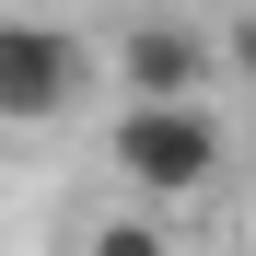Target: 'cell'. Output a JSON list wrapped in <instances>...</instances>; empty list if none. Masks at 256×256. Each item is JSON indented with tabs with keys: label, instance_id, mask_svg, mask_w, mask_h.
I'll use <instances>...</instances> for the list:
<instances>
[{
	"label": "cell",
	"instance_id": "1",
	"mask_svg": "<svg viewBox=\"0 0 256 256\" xmlns=\"http://www.w3.org/2000/svg\"><path fill=\"white\" fill-rule=\"evenodd\" d=\"M105 163H116L128 210H198L233 175V128H222V105H116Z\"/></svg>",
	"mask_w": 256,
	"mask_h": 256
},
{
	"label": "cell",
	"instance_id": "2",
	"mask_svg": "<svg viewBox=\"0 0 256 256\" xmlns=\"http://www.w3.org/2000/svg\"><path fill=\"white\" fill-rule=\"evenodd\" d=\"M116 105H222V24L140 12L116 35Z\"/></svg>",
	"mask_w": 256,
	"mask_h": 256
},
{
	"label": "cell",
	"instance_id": "3",
	"mask_svg": "<svg viewBox=\"0 0 256 256\" xmlns=\"http://www.w3.org/2000/svg\"><path fill=\"white\" fill-rule=\"evenodd\" d=\"M82 82H94V58H82L70 24L0 12V128H58V116L82 105Z\"/></svg>",
	"mask_w": 256,
	"mask_h": 256
},
{
	"label": "cell",
	"instance_id": "4",
	"mask_svg": "<svg viewBox=\"0 0 256 256\" xmlns=\"http://www.w3.org/2000/svg\"><path fill=\"white\" fill-rule=\"evenodd\" d=\"M82 256H175V222L163 210H105V222H82Z\"/></svg>",
	"mask_w": 256,
	"mask_h": 256
},
{
	"label": "cell",
	"instance_id": "5",
	"mask_svg": "<svg viewBox=\"0 0 256 256\" xmlns=\"http://www.w3.org/2000/svg\"><path fill=\"white\" fill-rule=\"evenodd\" d=\"M222 82L256 94V12H222Z\"/></svg>",
	"mask_w": 256,
	"mask_h": 256
}]
</instances>
